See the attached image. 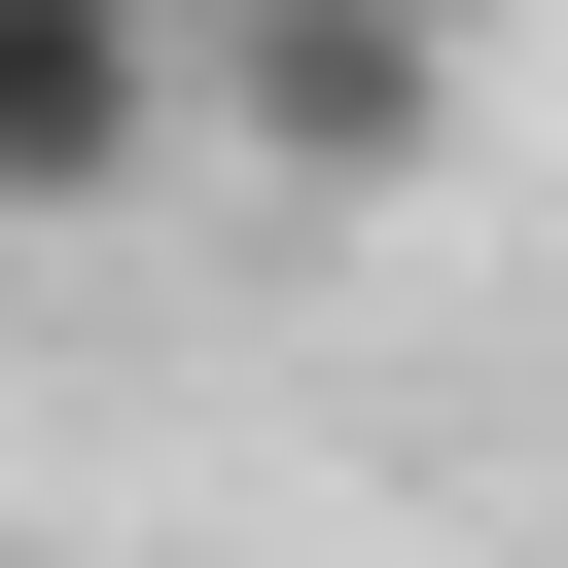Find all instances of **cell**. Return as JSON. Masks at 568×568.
I'll list each match as a JSON object with an SVG mask.
<instances>
[{
    "mask_svg": "<svg viewBox=\"0 0 568 568\" xmlns=\"http://www.w3.org/2000/svg\"><path fill=\"white\" fill-rule=\"evenodd\" d=\"M178 178V0H0V248Z\"/></svg>",
    "mask_w": 568,
    "mask_h": 568,
    "instance_id": "2",
    "label": "cell"
},
{
    "mask_svg": "<svg viewBox=\"0 0 568 568\" xmlns=\"http://www.w3.org/2000/svg\"><path fill=\"white\" fill-rule=\"evenodd\" d=\"M178 142H248L284 213H390L462 142V0H178Z\"/></svg>",
    "mask_w": 568,
    "mask_h": 568,
    "instance_id": "1",
    "label": "cell"
}]
</instances>
